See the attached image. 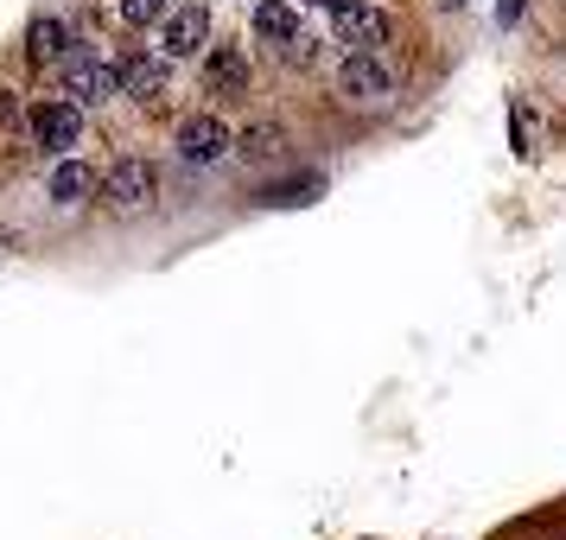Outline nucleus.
I'll use <instances>...</instances> for the list:
<instances>
[{"label": "nucleus", "instance_id": "obj_9", "mask_svg": "<svg viewBox=\"0 0 566 540\" xmlns=\"http://www.w3.org/2000/svg\"><path fill=\"white\" fill-rule=\"evenodd\" d=\"M255 32L261 39H274V45H286V39H300V13H293L286 0H261L255 7Z\"/></svg>", "mask_w": 566, "mask_h": 540}, {"label": "nucleus", "instance_id": "obj_13", "mask_svg": "<svg viewBox=\"0 0 566 540\" xmlns=\"http://www.w3.org/2000/svg\"><path fill=\"white\" fill-rule=\"evenodd\" d=\"M32 57H64V20H39L32 27Z\"/></svg>", "mask_w": 566, "mask_h": 540}, {"label": "nucleus", "instance_id": "obj_3", "mask_svg": "<svg viewBox=\"0 0 566 540\" xmlns=\"http://www.w3.org/2000/svg\"><path fill=\"white\" fill-rule=\"evenodd\" d=\"M179 153L191 159V166H217V159L230 153V128H223L217 115H191L179 128Z\"/></svg>", "mask_w": 566, "mask_h": 540}, {"label": "nucleus", "instance_id": "obj_4", "mask_svg": "<svg viewBox=\"0 0 566 540\" xmlns=\"http://www.w3.org/2000/svg\"><path fill=\"white\" fill-rule=\"evenodd\" d=\"M32 134H39V147H45V153H64V147H77V140H83L77 103H45L39 115H32Z\"/></svg>", "mask_w": 566, "mask_h": 540}, {"label": "nucleus", "instance_id": "obj_15", "mask_svg": "<svg viewBox=\"0 0 566 540\" xmlns=\"http://www.w3.org/2000/svg\"><path fill=\"white\" fill-rule=\"evenodd\" d=\"M496 20H503V27H515V20H522V0H496Z\"/></svg>", "mask_w": 566, "mask_h": 540}, {"label": "nucleus", "instance_id": "obj_8", "mask_svg": "<svg viewBox=\"0 0 566 540\" xmlns=\"http://www.w3.org/2000/svg\"><path fill=\"white\" fill-rule=\"evenodd\" d=\"M115 71H122V96H140V103H154L159 89H166V64H159V57H147V52L122 57Z\"/></svg>", "mask_w": 566, "mask_h": 540}, {"label": "nucleus", "instance_id": "obj_12", "mask_svg": "<svg viewBox=\"0 0 566 540\" xmlns=\"http://www.w3.org/2000/svg\"><path fill=\"white\" fill-rule=\"evenodd\" d=\"M281 147H286V134L274 128V121H261V128H249V134H242V153H249V159H274Z\"/></svg>", "mask_w": 566, "mask_h": 540}, {"label": "nucleus", "instance_id": "obj_10", "mask_svg": "<svg viewBox=\"0 0 566 540\" xmlns=\"http://www.w3.org/2000/svg\"><path fill=\"white\" fill-rule=\"evenodd\" d=\"M205 77L217 83V89H249V52H235V45H223V52H210Z\"/></svg>", "mask_w": 566, "mask_h": 540}, {"label": "nucleus", "instance_id": "obj_11", "mask_svg": "<svg viewBox=\"0 0 566 540\" xmlns=\"http://www.w3.org/2000/svg\"><path fill=\"white\" fill-rule=\"evenodd\" d=\"M90 184H96V172L77 166V159H64V166L52 172V198H57V204H83V198H90Z\"/></svg>", "mask_w": 566, "mask_h": 540}, {"label": "nucleus", "instance_id": "obj_5", "mask_svg": "<svg viewBox=\"0 0 566 540\" xmlns=\"http://www.w3.org/2000/svg\"><path fill=\"white\" fill-rule=\"evenodd\" d=\"M154 166H147V159H115V166H108V198H115V204L122 210H140L147 204V198H154Z\"/></svg>", "mask_w": 566, "mask_h": 540}, {"label": "nucleus", "instance_id": "obj_2", "mask_svg": "<svg viewBox=\"0 0 566 540\" xmlns=\"http://www.w3.org/2000/svg\"><path fill=\"white\" fill-rule=\"evenodd\" d=\"M337 83H344L350 103H382L388 89H395V77H388V64L376 52H350L344 57V71H337Z\"/></svg>", "mask_w": 566, "mask_h": 540}, {"label": "nucleus", "instance_id": "obj_6", "mask_svg": "<svg viewBox=\"0 0 566 540\" xmlns=\"http://www.w3.org/2000/svg\"><path fill=\"white\" fill-rule=\"evenodd\" d=\"M205 39H210V13H205V7H172V13H166V32H159V45H166L172 57H191L198 45H205Z\"/></svg>", "mask_w": 566, "mask_h": 540}, {"label": "nucleus", "instance_id": "obj_14", "mask_svg": "<svg viewBox=\"0 0 566 540\" xmlns=\"http://www.w3.org/2000/svg\"><path fill=\"white\" fill-rule=\"evenodd\" d=\"M122 13H128L134 27H154V20L172 13V0H122Z\"/></svg>", "mask_w": 566, "mask_h": 540}, {"label": "nucleus", "instance_id": "obj_16", "mask_svg": "<svg viewBox=\"0 0 566 540\" xmlns=\"http://www.w3.org/2000/svg\"><path fill=\"white\" fill-rule=\"evenodd\" d=\"M325 7H337V13H350V7H363V0H325Z\"/></svg>", "mask_w": 566, "mask_h": 540}, {"label": "nucleus", "instance_id": "obj_1", "mask_svg": "<svg viewBox=\"0 0 566 540\" xmlns=\"http://www.w3.org/2000/svg\"><path fill=\"white\" fill-rule=\"evenodd\" d=\"M64 83H71V96H77V103H103V96L122 89V71L103 64L96 52H71V57H64Z\"/></svg>", "mask_w": 566, "mask_h": 540}, {"label": "nucleus", "instance_id": "obj_7", "mask_svg": "<svg viewBox=\"0 0 566 540\" xmlns=\"http://www.w3.org/2000/svg\"><path fill=\"white\" fill-rule=\"evenodd\" d=\"M337 39H344L350 52H376V45H388V13H376V7L337 13Z\"/></svg>", "mask_w": 566, "mask_h": 540}, {"label": "nucleus", "instance_id": "obj_17", "mask_svg": "<svg viewBox=\"0 0 566 540\" xmlns=\"http://www.w3.org/2000/svg\"><path fill=\"white\" fill-rule=\"evenodd\" d=\"M318 7H325V0H318Z\"/></svg>", "mask_w": 566, "mask_h": 540}]
</instances>
